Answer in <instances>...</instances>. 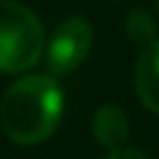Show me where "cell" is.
<instances>
[{
  "instance_id": "obj_8",
  "label": "cell",
  "mask_w": 159,
  "mask_h": 159,
  "mask_svg": "<svg viewBox=\"0 0 159 159\" xmlns=\"http://www.w3.org/2000/svg\"><path fill=\"white\" fill-rule=\"evenodd\" d=\"M157 8H159V0H157Z\"/></svg>"
},
{
  "instance_id": "obj_4",
  "label": "cell",
  "mask_w": 159,
  "mask_h": 159,
  "mask_svg": "<svg viewBox=\"0 0 159 159\" xmlns=\"http://www.w3.org/2000/svg\"><path fill=\"white\" fill-rule=\"evenodd\" d=\"M135 93L148 111L159 114V37L141 48L135 61Z\"/></svg>"
},
{
  "instance_id": "obj_5",
  "label": "cell",
  "mask_w": 159,
  "mask_h": 159,
  "mask_svg": "<svg viewBox=\"0 0 159 159\" xmlns=\"http://www.w3.org/2000/svg\"><path fill=\"white\" fill-rule=\"evenodd\" d=\"M127 130H130L127 117L117 106H101L93 117V135L103 148H109V154L125 148Z\"/></svg>"
},
{
  "instance_id": "obj_2",
  "label": "cell",
  "mask_w": 159,
  "mask_h": 159,
  "mask_svg": "<svg viewBox=\"0 0 159 159\" xmlns=\"http://www.w3.org/2000/svg\"><path fill=\"white\" fill-rule=\"evenodd\" d=\"M45 51L40 19L16 0H0V74L32 69Z\"/></svg>"
},
{
  "instance_id": "obj_3",
  "label": "cell",
  "mask_w": 159,
  "mask_h": 159,
  "mask_svg": "<svg viewBox=\"0 0 159 159\" xmlns=\"http://www.w3.org/2000/svg\"><path fill=\"white\" fill-rule=\"evenodd\" d=\"M93 45V24L85 16H69L56 27L45 45L51 74H69L85 61Z\"/></svg>"
},
{
  "instance_id": "obj_1",
  "label": "cell",
  "mask_w": 159,
  "mask_h": 159,
  "mask_svg": "<svg viewBox=\"0 0 159 159\" xmlns=\"http://www.w3.org/2000/svg\"><path fill=\"white\" fill-rule=\"evenodd\" d=\"M61 114L64 93L53 74H27L3 93L0 127L8 141L34 146L56 133Z\"/></svg>"
},
{
  "instance_id": "obj_7",
  "label": "cell",
  "mask_w": 159,
  "mask_h": 159,
  "mask_svg": "<svg viewBox=\"0 0 159 159\" xmlns=\"http://www.w3.org/2000/svg\"><path fill=\"white\" fill-rule=\"evenodd\" d=\"M106 159H148V157L141 151H133V148H119V151H111Z\"/></svg>"
},
{
  "instance_id": "obj_6",
  "label": "cell",
  "mask_w": 159,
  "mask_h": 159,
  "mask_svg": "<svg viewBox=\"0 0 159 159\" xmlns=\"http://www.w3.org/2000/svg\"><path fill=\"white\" fill-rule=\"evenodd\" d=\"M127 37L141 48L151 45L154 40H157V24H154L151 13L141 11V8L130 11V16H127Z\"/></svg>"
}]
</instances>
